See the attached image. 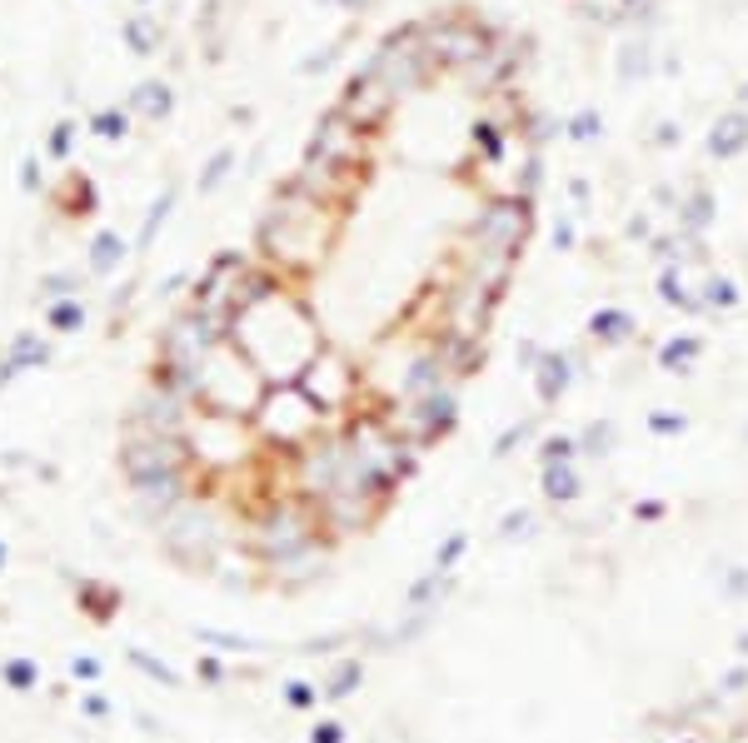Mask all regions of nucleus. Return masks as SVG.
Returning <instances> with one entry per match:
<instances>
[{
  "instance_id": "18",
  "label": "nucleus",
  "mask_w": 748,
  "mask_h": 743,
  "mask_svg": "<svg viewBox=\"0 0 748 743\" xmlns=\"http://www.w3.org/2000/svg\"><path fill=\"white\" fill-rule=\"evenodd\" d=\"M285 704L290 709H315V684H305V679H295V684H285Z\"/></svg>"
},
{
  "instance_id": "25",
  "label": "nucleus",
  "mask_w": 748,
  "mask_h": 743,
  "mask_svg": "<svg viewBox=\"0 0 748 743\" xmlns=\"http://www.w3.org/2000/svg\"><path fill=\"white\" fill-rule=\"evenodd\" d=\"M739 654H744V664H748V634H739Z\"/></svg>"
},
{
  "instance_id": "20",
  "label": "nucleus",
  "mask_w": 748,
  "mask_h": 743,
  "mask_svg": "<svg viewBox=\"0 0 748 743\" xmlns=\"http://www.w3.org/2000/svg\"><path fill=\"white\" fill-rule=\"evenodd\" d=\"M310 743H345V724H315V734H310Z\"/></svg>"
},
{
  "instance_id": "15",
  "label": "nucleus",
  "mask_w": 748,
  "mask_h": 743,
  "mask_svg": "<svg viewBox=\"0 0 748 743\" xmlns=\"http://www.w3.org/2000/svg\"><path fill=\"white\" fill-rule=\"evenodd\" d=\"M130 664H135L140 674H150L155 684H165V689H175V684H180V674H170V669H165L155 654H140V649H130Z\"/></svg>"
},
{
  "instance_id": "5",
  "label": "nucleus",
  "mask_w": 748,
  "mask_h": 743,
  "mask_svg": "<svg viewBox=\"0 0 748 743\" xmlns=\"http://www.w3.org/2000/svg\"><path fill=\"white\" fill-rule=\"evenodd\" d=\"M330 569V539H320V544H310V549H300V554H290V559H280V564H270V574L280 579V584H310V579H320Z\"/></svg>"
},
{
  "instance_id": "14",
  "label": "nucleus",
  "mask_w": 748,
  "mask_h": 743,
  "mask_svg": "<svg viewBox=\"0 0 748 743\" xmlns=\"http://www.w3.org/2000/svg\"><path fill=\"white\" fill-rule=\"evenodd\" d=\"M609 444H614V439H609V424L599 419V424H589V434L579 439V459H604Z\"/></svg>"
},
{
  "instance_id": "22",
  "label": "nucleus",
  "mask_w": 748,
  "mask_h": 743,
  "mask_svg": "<svg viewBox=\"0 0 748 743\" xmlns=\"http://www.w3.org/2000/svg\"><path fill=\"white\" fill-rule=\"evenodd\" d=\"M634 519H664V499H639V509H634Z\"/></svg>"
},
{
  "instance_id": "24",
  "label": "nucleus",
  "mask_w": 748,
  "mask_h": 743,
  "mask_svg": "<svg viewBox=\"0 0 748 743\" xmlns=\"http://www.w3.org/2000/svg\"><path fill=\"white\" fill-rule=\"evenodd\" d=\"M200 674H205V679H210V684H215V679H220V684H225V674H230V669H225V664H220V659H200Z\"/></svg>"
},
{
  "instance_id": "7",
  "label": "nucleus",
  "mask_w": 748,
  "mask_h": 743,
  "mask_svg": "<svg viewBox=\"0 0 748 743\" xmlns=\"http://www.w3.org/2000/svg\"><path fill=\"white\" fill-rule=\"evenodd\" d=\"M360 684H365V664H360V659L330 664V674H325V704H345Z\"/></svg>"
},
{
  "instance_id": "9",
  "label": "nucleus",
  "mask_w": 748,
  "mask_h": 743,
  "mask_svg": "<svg viewBox=\"0 0 748 743\" xmlns=\"http://www.w3.org/2000/svg\"><path fill=\"white\" fill-rule=\"evenodd\" d=\"M449 589H454V574H424V579L409 584L404 599H409V609H429V604H439Z\"/></svg>"
},
{
  "instance_id": "19",
  "label": "nucleus",
  "mask_w": 748,
  "mask_h": 743,
  "mask_svg": "<svg viewBox=\"0 0 748 743\" xmlns=\"http://www.w3.org/2000/svg\"><path fill=\"white\" fill-rule=\"evenodd\" d=\"M205 644H215V649H230V654H255L260 644H250V639H240V634H200Z\"/></svg>"
},
{
  "instance_id": "17",
  "label": "nucleus",
  "mask_w": 748,
  "mask_h": 743,
  "mask_svg": "<svg viewBox=\"0 0 748 743\" xmlns=\"http://www.w3.org/2000/svg\"><path fill=\"white\" fill-rule=\"evenodd\" d=\"M529 434H534V424H529V419H519V424H514L504 439H494V449H489V454H494V459H509V454H514V449L529 439Z\"/></svg>"
},
{
  "instance_id": "21",
  "label": "nucleus",
  "mask_w": 748,
  "mask_h": 743,
  "mask_svg": "<svg viewBox=\"0 0 748 743\" xmlns=\"http://www.w3.org/2000/svg\"><path fill=\"white\" fill-rule=\"evenodd\" d=\"M739 689H748V664L729 669V674H724V684H719V694H739Z\"/></svg>"
},
{
  "instance_id": "16",
  "label": "nucleus",
  "mask_w": 748,
  "mask_h": 743,
  "mask_svg": "<svg viewBox=\"0 0 748 743\" xmlns=\"http://www.w3.org/2000/svg\"><path fill=\"white\" fill-rule=\"evenodd\" d=\"M649 429H654V434H664V439H679V434L689 429V419H684V414H674V409H654V414H649Z\"/></svg>"
},
{
  "instance_id": "4",
  "label": "nucleus",
  "mask_w": 748,
  "mask_h": 743,
  "mask_svg": "<svg viewBox=\"0 0 748 743\" xmlns=\"http://www.w3.org/2000/svg\"><path fill=\"white\" fill-rule=\"evenodd\" d=\"M539 494H544V504H554V509L579 504V499H584V469H579V459H574V464H539Z\"/></svg>"
},
{
  "instance_id": "3",
  "label": "nucleus",
  "mask_w": 748,
  "mask_h": 743,
  "mask_svg": "<svg viewBox=\"0 0 748 743\" xmlns=\"http://www.w3.org/2000/svg\"><path fill=\"white\" fill-rule=\"evenodd\" d=\"M125 479L140 489V484H155V479H170V474H185L190 459H185V444L170 439V434H145V429H130L125 439Z\"/></svg>"
},
{
  "instance_id": "1",
  "label": "nucleus",
  "mask_w": 748,
  "mask_h": 743,
  "mask_svg": "<svg viewBox=\"0 0 748 743\" xmlns=\"http://www.w3.org/2000/svg\"><path fill=\"white\" fill-rule=\"evenodd\" d=\"M345 439H350V449H355V459H360V469L370 474V484L389 499L404 479H414L419 474V449L414 444H404L384 419H355L350 429H345Z\"/></svg>"
},
{
  "instance_id": "6",
  "label": "nucleus",
  "mask_w": 748,
  "mask_h": 743,
  "mask_svg": "<svg viewBox=\"0 0 748 743\" xmlns=\"http://www.w3.org/2000/svg\"><path fill=\"white\" fill-rule=\"evenodd\" d=\"M569 384H574V370H569V360H564L559 350L539 355V365H534V389H539V399H544V404H554Z\"/></svg>"
},
{
  "instance_id": "10",
  "label": "nucleus",
  "mask_w": 748,
  "mask_h": 743,
  "mask_svg": "<svg viewBox=\"0 0 748 743\" xmlns=\"http://www.w3.org/2000/svg\"><path fill=\"white\" fill-rule=\"evenodd\" d=\"M534 524H539V509H534V504H519V509H509V514L499 519V529H494V534H499V544H519Z\"/></svg>"
},
{
  "instance_id": "13",
  "label": "nucleus",
  "mask_w": 748,
  "mask_h": 743,
  "mask_svg": "<svg viewBox=\"0 0 748 743\" xmlns=\"http://www.w3.org/2000/svg\"><path fill=\"white\" fill-rule=\"evenodd\" d=\"M464 554H469V534L459 529V534H449V539L439 544V554H434V574H449V569H454Z\"/></svg>"
},
{
  "instance_id": "8",
  "label": "nucleus",
  "mask_w": 748,
  "mask_h": 743,
  "mask_svg": "<svg viewBox=\"0 0 748 743\" xmlns=\"http://www.w3.org/2000/svg\"><path fill=\"white\" fill-rule=\"evenodd\" d=\"M589 335H594L599 345H624V340L634 335V320H629L624 310H599V315L589 320Z\"/></svg>"
},
{
  "instance_id": "26",
  "label": "nucleus",
  "mask_w": 748,
  "mask_h": 743,
  "mask_svg": "<svg viewBox=\"0 0 748 743\" xmlns=\"http://www.w3.org/2000/svg\"><path fill=\"white\" fill-rule=\"evenodd\" d=\"M684 743H694V739H684Z\"/></svg>"
},
{
  "instance_id": "11",
  "label": "nucleus",
  "mask_w": 748,
  "mask_h": 743,
  "mask_svg": "<svg viewBox=\"0 0 748 743\" xmlns=\"http://www.w3.org/2000/svg\"><path fill=\"white\" fill-rule=\"evenodd\" d=\"M694 360H699V340H689V335H679V340H669V345L659 350V365L674 374H684Z\"/></svg>"
},
{
  "instance_id": "2",
  "label": "nucleus",
  "mask_w": 748,
  "mask_h": 743,
  "mask_svg": "<svg viewBox=\"0 0 748 743\" xmlns=\"http://www.w3.org/2000/svg\"><path fill=\"white\" fill-rule=\"evenodd\" d=\"M454 419H459V394H454V384L439 389V394H429V399H394V409L384 414V424H389L404 444H414L419 454H424L429 444H439V439L454 429Z\"/></svg>"
},
{
  "instance_id": "23",
  "label": "nucleus",
  "mask_w": 748,
  "mask_h": 743,
  "mask_svg": "<svg viewBox=\"0 0 748 743\" xmlns=\"http://www.w3.org/2000/svg\"><path fill=\"white\" fill-rule=\"evenodd\" d=\"M5 679H10V684H20V689H30V684H35V669H30V664H10V669H5Z\"/></svg>"
},
{
  "instance_id": "12",
  "label": "nucleus",
  "mask_w": 748,
  "mask_h": 743,
  "mask_svg": "<svg viewBox=\"0 0 748 743\" xmlns=\"http://www.w3.org/2000/svg\"><path fill=\"white\" fill-rule=\"evenodd\" d=\"M579 459V439L574 434H549L539 444V464H574Z\"/></svg>"
}]
</instances>
